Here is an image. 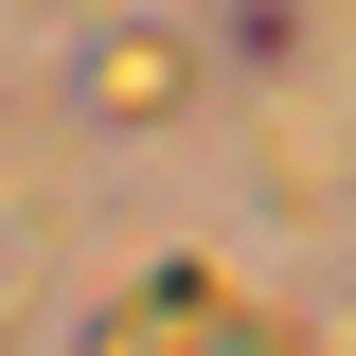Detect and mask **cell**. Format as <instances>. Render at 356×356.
Masks as SVG:
<instances>
[{
	"mask_svg": "<svg viewBox=\"0 0 356 356\" xmlns=\"http://www.w3.org/2000/svg\"><path fill=\"white\" fill-rule=\"evenodd\" d=\"M89 356H303L267 303H232L214 267H161V285H125V303L89 321Z\"/></svg>",
	"mask_w": 356,
	"mask_h": 356,
	"instance_id": "cell-1",
	"label": "cell"
},
{
	"mask_svg": "<svg viewBox=\"0 0 356 356\" xmlns=\"http://www.w3.org/2000/svg\"><path fill=\"white\" fill-rule=\"evenodd\" d=\"M89 107H125V125L178 107V36H107V54H89Z\"/></svg>",
	"mask_w": 356,
	"mask_h": 356,
	"instance_id": "cell-2",
	"label": "cell"
}]
</instances>
